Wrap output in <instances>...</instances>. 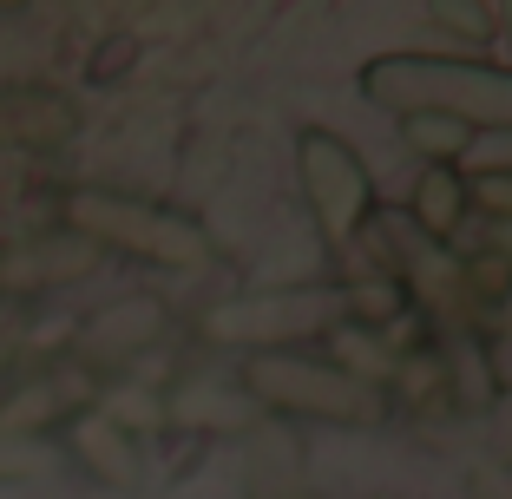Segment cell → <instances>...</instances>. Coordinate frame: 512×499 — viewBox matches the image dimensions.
<instances>
[{
	"label": "cell",
	"mask_w": 512,
	"mask_h": 499,
	"mask_svg": "<svg viewBox=\"0 0 512 499\" xmlns=\"http://www.w3.org/2000/svg\"><path fill=\"white\" fill-rule=\"evenodd\" d=\"M499 27H506V33H512V7H506V14H499Z\"/></svg>",
	"instance_id": "obj_20"
},
{
	"label": "cell",
	"mask_w": 512,
	"mask_h": 499,
	"mask_svg": "<svg viewBox=\"0 0 512 499\" xmlns=\"http://www.w3.org/2000/svg\"><path fill=\"white\" fill-rule=\"evenodd\" d=\"M440 375H447V401H460V408H486V401H499L493 362H486V348H480V342H453V348H440Z\"/></svg>",
	"instance_id": "obj_12"
},
{
	"label": "cell",
	"mask_w": 512,
	"mask_h": 499,
	"mask_svg": "<svg viewBox=\"0 0 512 499\" xmlns=\"http://www.w3.org/2000/svg\"><path fill=\"white\" fill-rule=\"evenodd\" d=\"M329 348H335V368H342L348 381H362V388H381V381H394V368H401V348H388V335L362 329V322H335Z\"/></svg>",
	"instance_id": "obj_10"
},
{
	"label": "cell",
	"mask_w": 512,
	"mask_h": 499,
	"mask_svg": "<svg viewBox=\"0 0 512 499\" xmlns=\"http://www.w3.org/2000/svg\"><path fill=\"white\" fill-rule=\"evenodd\" d=\"M296 178H302L309 211H316V230L335 250L375 217V178H368L362 152H355L348 138L322 132V125H309V132L296 138Z\"/></svg>",
	"instance_id": "obj_5"
},
{
	"label": "cell",
	"mask_w": 512,
	"mask_h": 499,
	"mask_svg": "<svg viewBox=\"0 0 512 499\" xmlns=\"http://www.w3.org/2000/svg\"><path fill=\"white\" fill-rule=\"evenodd\" d=\"M66 230L99 243V250H125L138 263H158V270H204V257H211V237L191 217L145 204V197H125V191H73L66 197Z\"/></svg>",
	"instance_id": "obj_3"
},
{
	"label": "cell",
	"mask_w": 512,
	"mask_h": 499,
	"mask_svg": "<svg viewBox=\"0 0 512 499\" xmlns=\"http://www.w3.org/2000/svg\"><path fill=\"white\" fill-rule=\"evenodd\" d=\"M33 473H40V440L0 427V480H33Z\"/></svg>",
	"instance_id": "obj_16"
},
{
	"label": "cell",
	"mask_w": 512,
	"mask_h": 499,
	"mask_svg": "<svg viewBox=\"0 0 512 499\" xmlns=\"http://www.w3.org/2000/svg\"><path fill=\"white\" fill-rule=\"evenodd\" d=\"M473 493H480V499H512V473L480 467V473H473Z\"/></svg>",
	"instance_id": "obj_17"
},
{
	"label": "cell",
	"mask_w": 512,
	"mask_h": 499,
	"mask_svg": "<svg viewBox=\"0 0 512 499\" xmlns=\"http://www.w3.org/2000/svg\"><path fill=\"white\" fill-rule=\"evenodd\" d=\"M467 178L453 165H427L421 184H414V224L427 230V237H453V230L467 224Z\"/></svg>",
	"instance_id": "obj_11"
},
{
	"label": "cell",
	"mask_w": 512,
	"mask_h": 499,
	"mask_svg": "<svg viewBox=\"0 0 512 499\" xmlns=\"http://www.w3.org/2000/svg\"><path fill=\"white\" fill-rule=\"evenodd\" d=\"M237 381L256 408H270V414H309V421H335V427H381L388 421V394L348 381L335 362H316V355H289V348L243 355Z\"/></svg>",
	"instance_id": "obj_2"
},
{
	"label": "cell",
	"mask_w": 512,
	"mask_h": 499,
	"mask_svg": "<svg viewBox=\"0 0 512 499\" xmlns=\"http://www.w3.org/2000/svg\"><path fill=\"white\" fill-rule=\"evenodd\" d=\"M362 92L388 112H440L473 132H512V66L440 60V53H381L362 66Z\"/></svg>",
	"instance_id": "obj_1"
},
{
	"label": "cell",
	"mask_w": 512,
	"mask_h": 499,
	"mask_svg": "<svg viewBox=\"0 0 512 499\" xmlns=\"http://www.w3.org/2000/svg\"><path fill=\"white\" fill-rule=\"evenodd\" d=\"M165 335V303L158 296H119V303L92 309L79 322V355L86 362H125L138 348H151Z\"/></svg>",
	"instance_id": "obj_7"
},
{
	"label": "cell",
	"mask_w": 512,
	"mask_h": 499,
	"mask_svg": "<svg viewBox=\"0 0 512 499\" xmlns=\"http://www.w3.org/2000/svg\"><path fill=\"white\" fill-rule=\"evenodd\" d=\"M427 20H434V27H453V40H467V46L499 40V14L493 7H473V0H440V7H427Z\"/></svg>",
	"instance_id": "obj_14"
},
{
	"label": "cell",
	"mask_w": 512,
	"mask_h": 499,
	"mask_svg": "<svg viewBox=\"0 0 512 499\" xmlns=\"http://www.w3.org/2000/svg\"><path fill=\"white\" fill-rule=\"evenodd\" d=\"M460 178H512V132H473V145H467V158H460Z\"/></svg>",
	"instance_id": "obj_15"
},
{
	"label": "cell",
	"mask_w": 512,
	"mask_h": 499,
	"mask_svg": "<svg viewBox=\"0 0 512 499\" xmlns=\"http://www.w3.org/2000/svg\"><path fill=\"white\" fill-rule=\"evenodd\" d=\"M401 132H407V145H414L427 165H460V158H467V145H473V125L440 119V112H407Z\"/></svg>",
	"instance_id": "obj_13"
},
{
	"label": "cell",
	"mask_w": 512,
	"mask_h": 499,
	"mask_svg": "<svg viewBox=\"0 0 512 499\" xmlns=\"http://www.w3.org/2000/svg\"><path fill=\"white\" fill-rule=\"evenodd\" d=\"M99 257H106V250L73 237V230L14 243V250L0 257V289H7V296H33V289H53V283H79V276L99 270Z\"/></svg>",
	"instance_id": "obj_6"
},
{
	"label": "cell",
	"mask_w": 512,
	"mask_h": 499,
	"mask_svg": "<svg viewBox=\"0 0 512 499\" xmlns=\"http://www.w3.org/2000/svg\"><path fill=\"white\" fill-rule=\"evenodd\" d=\"M486 250H499V257H506V270H512V224H493V243H486Z\"/></svg>",
	"instance_id": "obj_19"
},
{
	"label": "cell",
	"mask_w": 512,
	"mask_h": 499,
	"mask_svg": "<svg viewBox=\"0 0 512 499\" xmlns=\"http://www.w3.org/2000/svg\"><path fill=\"white\" fill-rule=\"evenodd\" d=\"M79 132V106L46 86H0V145H66Z\"/></svg>",
	"instance_id": "obj_8"
},
{
	"label": "cell",
	"mask_w": 512,
	"mask_h": 499,
	"mask_svg": "<svg viewBox=\"0 0 512 499\" xmlns=\"http://www.w3.org/2000/svg\"><path fill=\"white\" fill-rule=\"evenodd\" d=\"M335 322H348V296L335 289H263V296H230L204 316V335L224 348H250L270 355L302 335H329Z\"/></svg>",
	"instance_id": "obj_4"
},
{
	"label": "cell",
	"mask_w": 512,
	"mask_h": 499,
	"mask_svg": "<svg viewBox=\"0 0 512 499\" xmlns=\"http://www.w3.org/2000/svg\"><path fill=\"white\" fill-rule=\"evenodd\" d=\"M493 362V388H512V335H499V348H486Z\"/></svg>",
	"instance_id": "obj_18"
},
{
	"label": "cell",
	"mask_w": 512,
	"mask_h": 499,
	"mask_svg": "<svg viewBox=\"0 0 512 499\" xmlns=\"http://www.w3.org/2000/svg\"><path fill=\"white\" fill-rule=\"evenodd\" d=\"M73 447L86 460V473H99L106 486H138V454H132V434L112 427L106 414H86L73 421Z\"/></svg>",
	"instance_id": "obj_9"
}]
</instances>
